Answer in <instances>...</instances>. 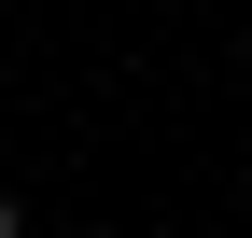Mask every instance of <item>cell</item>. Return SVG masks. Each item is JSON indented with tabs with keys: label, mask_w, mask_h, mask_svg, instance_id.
I'll return each instance as SVG.
<instances>
[{
	"label": "cell",
	"mask_w": 252,
	"mask_h": 238,
	"mask_svg": "<svg viewBox=\"0 0 252 238\" xmlns=\"http://www.w3.org/2000/svg\"><path fill=\"white\" fill-rule=\"evenodd\" d=\"M0 238H28V224H14V196H0Z\"/></svg>",
	"instance_id": "cell-1"
}]
</instances>
